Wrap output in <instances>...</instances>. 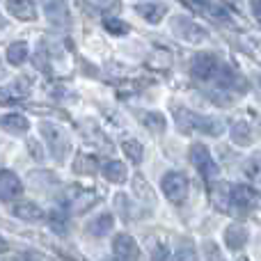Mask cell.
<instances>
[{
  "instance_id": "21",
  "label": "cell",
  "mask_w": 261,
  "mask_h": 261,
  "mask_svg": "<svg viewBox=\"0 0 261 261\" xmlns=\"http://www.w3.org/2000/svg\"><path fill=\"white\" fill-rule=\"evenodd\" d=\"M231 142L239 147H250L252 144V130L245 122H236L231 126Z\"/></svg>"
},
{
  "instance_id": "13",
  "label": "cell",
  "mask_w": 261,
  "mask_h": 261,
  "mask_svg": "<svg viewBox=\"0 0 261 261\" xmlns=\"http://www.w3.org/2000/svg\"><path fill=\"white\" fill-rule=\"evenodd\" d=\"M225 243L229 250H241L248 243V229L243 225H229L225 229Z\"/></svg>"
},
{
  "instance_id": "3",
  "label": "cell",
  "mask_w": 261,
  "mask_h": 261,
  "mask_svg": "<svg viewBox=\"0 0 261 261\" xmlns=\"http://www.w3.org/2000/svg\"><path fill=\"white\" fill-rule=\"evenodd\" d=\"M190 163L197 167V172L206 181H213L218 176V172H220L218 170V165H216V161H213L211 151H208L204 144H199V142L190 147Z\"/></svg>"
},
{
  "instance_id": "33",
  "label": "cell",
  "mask_w": 261,
  "mask_h": 261,
  "mask_svg": "<svg viewBox=\"0 0 261 261\" xmlns=\"http://www.w3.org/2000/svg\"><path fill=\"white\" fill-rule=\"evenodd\" d=\"M3 250H7V243H5V239L0 236V252H3Z\"/></svg>"
},
{
  "instance_id": "24",
  "label": "cell",
  "mask_w": 261,
  "mask_h": 261,
  "mask_svg": "<svg viewBox=\"0 0 261 261\" xmlns=\"http://www.w3.org/2000/svg\"><path fill=\"white\" fill-rule=\"evenodd\" d=\"M96 158L90 156V153H81V156L76 158V163H73V170L78 172V174H94L96 172Z\"/></svg>"
},
{
  "instance_id": "6",
  "label": "cell",
  "mask_w": 261,
  "mask_h": 261,
  "mask_svg": "<svg viewBox=\"0 0 261 261\" xmlns=\"http://www.w3.org/2000/svg\"><path fill=\"white\" fill-rule=\"evenodd\" d=\"M218 58L213 53H197L193 58V64H190V76L197 78V81H211L218 73Z\"/></svg>"
},
{
  "instance_id": "26",
  "label": "cell",
  "mask_w": 261,
  "mask_h": 261,
  "mask_svg": "<svg viewBox=\"0 0 261 261\" xmlns=\"http://www.w3.org/2000/svg\"><path fill=\"white\" fill-rule=\"evenodd\" d=\"M122 149H124V153L128 156V161H133V163H140L142 161V156H144V149H142V144H140L138 140H126V142H122Z\"/></svg>"
},
{
  "instance_id": "8",
  "label": "cell",
  "mask_w": 261,
  "mask_h": 261,
  "mask_svg": "<svg viewBox=\"0 0 261 261\" xmlns=\"http://www.w3.org/2000/svg\"><path fill=\"white\" fill-rule=\"evenodd\" d=\"M23 193V184L12 170L0 172V202H12Z\"/></svg>"
},
{
  "instance_id": "4",
  "label": "cell",
  "mask_w": 261,
  "mask_h": 261,
  "mask_svg": "<svg viewBox=\"0 0 261 261\" xmlns=\"http://www.w3.org/2000/svg\"><path fill=\"white\" fill-rule=\"evenodd\" d=\"M161 190L170 202L181 204L188 195V179H186L181 172H167L161 181Z\"/></svg>"
},
{
  "instance_id": "16",
  "label": "cell",
  "mask_w": 261,
  "mask_h": 261,
  "mask_svg": "<svg viewBox=\"0 0 261 261\" xmlns=\"http://www.w3.org/2000/svg\"><path fill=\"white\" fill-rule=\"evenodd\" d=\"M101 174L106 176L108 181H113V184H124V181L128 179V170L124 163L119 161H110L103 165V170H101Z\"/></svg>"
},
{
  "instance_id": "2",
  "label": "cell",
  "mask_w": 261,
  "mask_h": 261,
  "mask_svg": "<svg viewBox=\"0 0 261 261\" xmlns=\"http://www.w3.org/2000/svg\"><path fill=\"white\" fill-rule=\"evenodd\" d=\"M39 130H41V135H44L46 144H48L50 153H53V156L58 158V161H62V158L69 153V149H71L69 135L64 133V130L60 128V126H55V124H48V122L41 124Z\"/></svg>"
},
{
  "instance_id": "15",
  "label": "cell",
  "mask_w": 261,
  "mask_h": 261,
  "mask_svg": "<svg viewBox=\"0 0 261 261\" xmlns=\"http://www.w3.org/2000/svg\"><path fill=\"white\" fill-rule=\"evenodd\" d=\"M12 213L16 218H21V220H28V222H37L44 218V211H41L39 206H37L35 202H21L16 204V206L12 208Z\"/></svg>"
},
{
  "instance_id": "30",
  "label": "cell",
  "mask_w": 261,
  "mask_h": 261,
  "mask_svg": "<svg viewBox=\"0 0 261 261\" xmlns=\"http://www.w3.org/2000/svg\"><path fill=\"white\" fill-rule=\"evenodd\" d=\"M151 257L153 259H167V257H170V252H167V250L161 245V248H153L151 250Z\"/></svg>"
},
{
  "instance_id": "9",
  "label": "cell",
  "mask_w": 261,
  "mask_h": 261,
  "mask_svg": "<svg viewBox=\"0 0 261 261\" xmlns=\"http://www.w3.org/2000/svg\"><path fill=\"white\" fill-rule=\"evenodd\" d=\"M113 252H115V257H117V259H124V261L140 257L138 243H135V239H133V236H128V234H117V236H115Z\"/></svg>"
},
{
  "instance_id": "27",
  "label": "cell",
  "mask_w": 261,
  "mask_h": 261,
  "mask_svg": "<svg viewBox=\"0 0 261 261\" xmlns=\"http://www.w3.org/2000/svg\"><path fill=\"white\" fill-rule=\"evenodd\" d=\"M103 28L110 32V35H128V25L119 18H113V16H106L103 18Z\"/></svg>"
},
{
  "instance_id": "5",
  "label": "cell",
  "mask_w": 261,
  "mask_h": 261,
  "mask_svg": "<svg viewBox=\"0 0 261 261\" xmlns=\"http://www.w3.org/2000/svg\"><path fill=\"white\" fill-rule=\"evenodd\" d=\"M172 32H174L179 39L190 41V44H199V41H204L208 37V32L188 16H176L174 21H172Z\"/></svg>"
},
{
  "instance_id": "19",
  "label": "cell",
  "mask_w": 261,
  "mask_h": 261,
  "mask_svg": "<svg viewBox=\"0 0 261 261\" xmlns=\"http://www.w3.org/2000/svg\"><path fill=\"white\" fill-rule=\"evenodd\" d=\"M113 225H115V218L110 216V213H101L99 218H94V220L87 225V231H90L92 236H106L113 229Z\"/></svg>"
},
{
  "instance_id": "32",
  "label": "cell",
  "mask_w": 261,
  "mask_h": 261,
  "mask_svg": "<svg viewBox=\"0 0 261 261\" xmlns=\"http://www.w3.org/2000/svg\"><path fill=\"white\" fill-rule=\"evenodd\" d=\"M250 7H252L254 16H259V18H261V0H250Z\"/></svg>"
},
{
  "instance_id": "20",
  "label": "cell",
  "mask_w": 261,
  "mask_h": 261,
  "mask_svg": "<svg viewBox=\"0 0 261 261\" xmlns=\"http://www.w3.org/2000/svg\"><path fill=\"white\" fill-rule=\"evenodd\" d=\"M218 69H220V67H218ZM218 85H220V87H227V90H234V87L243 90L245 83H243V78H241L239 73L234 71V69L225 67V69H220V76H218Z\"/></svg>"
},
{
  "instance_id": "17",
  "label": "cell",
  "mask_w": 261,
  "mask_h": 261,
  "mask_svg": "<svg viewBox=\"0 0 261 261\" xmlns=\"http://www.w3.org/2000/svg\"><path fill=\"white\" fill-rule=\"evenodd\" d=\"M195 5V9H199L202 14H206L213 21H227V12L220 7V5L211 3V0H190Z\"/></svg>"
},
{
  "instance_id": "12",
  "label": "cell",
  "mask_w": 261,
  "mask_h": 261,
  "mask_svg": "<svg viewBox=\"0 0 261 261\" xmlns=\"http://www.w3.org/2000/svg\"><path fill=\"white\" fill-rule=\"evenodd\" d=\"M0 128L7 130V133H14V135H21L30 128V122H28L23 115L18 113H7L0 117Z\"/></svg>"
},
{
  "instance_id": "14",
  "label": "cell",
  "mask_w": 261,
  "mask_h": 261,
  "mask_svg": "<svg viewBox=\"0 0 261 261\" xmlns=\"http://www.w3.org/2000/svg\"><path fill=\"white\" fill-rule=\"evenodd\" d=\"M138 14L149 23H161V18L167 14V7L163 3H142L138 5Z\"/></svg>"
},
{
  "instance_id": "29",
  "label": "cell",
  "mask_w": 261,
  "mask_h": 261,
  "mask_svg": "<svg viewBox=\"0 0 261 261\" xmlns=\"http://www.w3.org/2000/svg\"><path fill=\"white\" fill-rule=\"evenodd\" d=\"M202 248H204V254H206V259H220V250L213 248L211 241H206V243H204Z\"/></svg>"
},
{
  "instance_id": "25",
  "label": "cell",
  "mask_w": 261,
  "mask_h": 261,
  "mask_svg": "<svg viewBox=\"0 0 261 261\" xmlns=\"http://www.w3.org/2000/svg\"><path fill=\"white\" fill-rule=\"evenodd\" d=\"M243 172L254 181V184H261V151L254 153L252 158H248V161H245Z\"/></svg>"
},
{
  "instance_id": "18",
  "label": "cell",
  "mask_w": 261,
  "mask_h": 261,
  "mask_svg": "<svg viewBox=\"0 0 261 261\" xmlns=\"http://www.w3.org/2000/svg\"><path fill=\"white\" fill-rule=\"evenodd\" d=\"M73 193H71V197H69V206L73 208L76 213H83L85 208H90L92 204H94V195L92 193H85V190H81V188H71Z\"/></svg>"
},
{
  "instance_id": "23",
  "label": "cell",
  "mask_w": 261,
  "mask_h": 261,
  "mask_svg": "<svg viewBox=\"0 0 261 261\" xmlns=\"http://www.w3.org/2000/svg\"><path fill=\"white\" fill-rule=\"evenodd\" d=\"M142 124L151 130V133H163V130L167 128L165 115L163 113H144L142 115Z\"/></svg>"
},
{
  "instance_id": "10",
  "label": "cell",
  "mask_w": 261,
  "mask_h": 261,
  "mask_svg": "<svg viewBox=\"0 0 261 261\" xmlns=\"http://www.w3.org/2000/svg\"><path fill=\"white\" fill-rule=\"evenodd\" d=\"M30 94V81L28 78H16L9 85L0 87V101H23Z\"/></svg>"
},
{
  "instance_id": "28",
  "label": "cell",
  "mask_w": 261,
  "mask_h": 261,
  "mask_svg": "<svg viewBox=\"0 0 261 261\" xmlns=\"http://www.w3.org/2000/svg\"><path fill=\"white\" fill-rule=\"evenodd\" d=\"M50 227H53L55 234H67V216L62 211H53L50 213Z\"/></svg>"
},
{
  "instance_id": "31",
  "label": "cell",
  "mask_w": 261,
  "mask_h": 261,
  "mask_svg": "<svg viewBox=\"0 0 261 261\" xmlns=\"http://www.w3.org/2000/svg\"><path fill=\"white\" fill-rule=\"evenodd\" d=\"M99 5H101L103 9H115V7L119 5V0H99Z\"/></svg>"
},
{
  "instance_id": "7",
  "label": "cell",
  "mask_w": 261,
  "mask_h": 261,
  "mask_svg": "<svg viewBox=\"0 0 261 261\" xmlns=\"http://www.w3.org/2000/svg\"><path fill=\"white\" fill-rule=\"evenodd\" d=\"M259 202L257 190H252L250 186H229V208H252Z\"/></svg>"
},
{
  "instance_id": "22",
  "label": "cell",
  "mask_w": 261,
  "mask_h": 261,
  "mask_svg": "<svg viewBox=\"0 0 261 261\" xmlns=\"http://www.w3.org/2000/svg\"><path fill=\"white\" fill-rule=\"evenodd\" d=\"M25 58H28V44L25 41H14V44L7 48V62L14 64V67L23 64Z\"/></svg>"
},
{
  "instance_id": "11",
  "label": "cell",
  "mask_w": 261,
  "mask_h": 261,
  "mask_svg": "<svg viewBox=\"0 0 261 261\" xmlns=\"http://www.w3.org/2000/svg\"><path fill=\"white\" fill-rule=\"evenodd\" d=\"M7 9L18 21H35L37 18V7L32 0H7Z\"/></svg>"
},
{
  "instance_id": "1",
  "label": "cell",
  "mask_w": 261,
  "mask_h": 261,
  "mask_svg": "<svg viewBox=\"0 0 261 261\" xmlns=\"http://www.w3.org/2000/svg\"><path fill=\"white\" fill-rule=\"evenodd\" d=\"M176 126L184 130V133L202 130V133L218 138V135L222 133V128H225V124L216 117H206V115H197V113H190V110H186V108H179L176 110Z\"/></svg>"
}]
</instances>
